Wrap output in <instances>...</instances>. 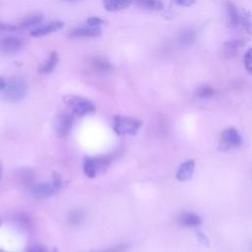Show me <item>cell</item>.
Masks as SVG:
<instances>
[{
    "label": "cell",
    "instance_id": "obj_18",
    "mask_svg": "<svg viewBox=\"0 0 252 252\" xmlns=\"http://www.w3.org/2000/svg\"><path fill=\"white\" fill-rule=\"evenodd\" d=\"M92 66L95 71H97L99 73H108L112 69L111 64L108 61L101 59V58H96V59L93 60Z\"/></svg>",
    "mask_w": 252,
    "mask_h": 252
},
{
    "label": "cell",
    "instance_id": "obj_27",
    "mask_svg": "<svg viewBox=\"0 0 252 252\" xmlns=\"http://www.w3.org/2000/svg\"><path fill=\"white\" fill-rule=\"evenodd\" d=\"M16 30V27L10 24H6V23H0V32H13Z\"/></svg>",
    "mask_w": 252,
    "mask_h": 252
},
{
    "label": "cell",
    "instance_id": "obj_1",
    "mask_svg": "<svg viewBox=\"0 0 252 252\" xmlns=\"http://www.w3.org/2000/svg\"><path fill=\"white\" fill-rule=\"evenodd\" d=\"M28 92V85L23 78L13 77L7 81L3 90V96L8 101H19L23 99Z\"/></svg>",
    "mask_w": 252,
    "mask_h": 252
},
{
    "label": "cell",
    "instance_id": "obj_24",
    "mask_svg": "<svg viewBox=\"0 0 252 252\" xmlns=\"http://www.w3.org/2000/svg\"><path fill=\"white\" fill-rule=\"evenodd\" d=\"M87 23L90 25V26H94V27H98L99 25H101L103 23V20L98 18V17H92V18H89L87 20Z\"/></svg>",
    "mask_w": 252,
    "mask_h": 252
},
{
    "label": "cell",
    "instance_id": "obj_32",
    "mask_svg": "<svg viewBox=\"0 0 252 252\" xmlns=\"http://www.w3.org/2000/svg\"><path fill=\"white\" fill-rule=\"evenodd\" d=\"M0 225H1V220H0Z\"/></svg>",
    "mask_w": 252,
    "mask_h": 252
},
{
    "label": "cell",
    "instance_id": "obj_30",
    "mask_svg": "<svg viewBox=\"0 0 252 252\" xmlns=\"http://www.w3.org/2000/svg\"><path fill=\"white\" fill-rule=\"evenodd\" d=\"M6 84H7V81H6L3 77L0 76V90H1V91H3V90L5 89Z\"/></svg>",
    "mask_w": 252,
    "mask_h": 252
},
{
    "label": "cell",
    "instance_id": "obj_26",
    "mask_svg": "<svg viewBox=\"0 0 252 252\" xmlns=\"http://www.w3.org/2000/svg\"><path fill=\"white\" fill-rule=\"evenodd\" d=\"M82 214L80 212H74L71 216H70V221L72 223H79L82 220Z\"/></svg>",
    "mask_w": 252,
    "mask_h": 252
},
{
    "label": "cell",
    "instance_id": "obj_14",
    "mask_svg": "<svg viewBox=\"0 0 252 252\" xmlns=\"http://www.w3.org/2000/svg\"><path fill=\"white\" fill-rule=\"evenodd\" d=\"M179 222L184 226H197L201 223V219L194 213L185 212L179 216Z\"/></svg>",
    "mask_w": 252,
    "mask_h": 252
},
{
    "label": "cell",
    "instance_id": "obj_25",
    "mask_svg": "<svg viewBox=\"0 0 252 252\" xmlns=\"http://www.w3.org/2000/svg\"><path fill=\"white\" fill-rule=\"evenodd\" d=\"M197 237H198V239H199V241H200L201 244H203L204 246H207V247L210 246L209 238H208L204 233H202L201 231H199V232L197 233Z\"/></svg>",
    "mask_w": 252,
    "mask_h": 252
},
{
    "label": "cell",
    "instance_id": "obj_9",
    "mask_svg": "<svg viewBox=\"0 0 252 252\" xmlns=\"http://www.w3.org/2000/svg\"><path fill=\"white\" fill-rule=\"evenodd\" d=\"M63 27H64V23L63 22H59V21L50 22V23H47L46 25H43L41 27H38V28L34 29L31 32V35L34 36V37H39V36L47 35L49 33H52V32H55L57 31L61 30Z\"/></svg>",
    "mask_w": 252,
    "mask_h": 252
},
{
    "label": "cell",
    "instance_id": "obj_22",
    "mask_svg": "<svg viewBox=\"0 0 252 252\" xmlns=\"http://www.w3.org/2000/svg\"><path fill=\"white\" fill-rule=\"evenodd\" d=\"M240 21L242 22L243 28L249 32H252V17L248 13H244V15L240 16Z\"/></svg>",
    "mask_w": 252,
    "mask_h": 252
},
{
    "label": "cell",
    "instance_id": "obj_28",
    "mask_svg": "<svg viewBox=\"0 0 252 252\" xmlns=\"http://www.w3.org/2000/svg\"><path fill=\"white\" fill-rule=\"evenodd\" d=\"M175 4L183 7H190L195 3V0H172Z\"/></svg>",
    "mask_w": 252,
    "mask_h": 252
},
{
    "label": "cell",
    "instance_id": "obj_21",
    "mask_svg": "<svg viewBox=\"0 0 252 252\" xmlns=\"http://www.w3.org/2000/svg\"><path fill=\"white\" fill-rule=\"evenodd\" d=\"M215 94V91L212 87L208 86V85H203L201 87H199L196 90V95L200 98H208L213 96Z\"/></svg>",
    "mask_w": 252,
    "mask_h": 252
},
{
    "label": "cell",
    "instance_id": "obj_10",
    "mask_svg": "<svg viewBox=\"0 0 252 252\" xmlns=\"http://www.w3.org/2000/svg\"><path fill=\"white\" fill-rule=\"evenodd\" d=\"M195 169V161L193 159H188L184 161L178 168L176 172V179L179 181H187L189 180Z\"/></svg>",
    "mask_w": 252,
    "mask_h": 252
},
{
    "label": "cell",
    "instance_id": "obj_13",
    "mask_svg": "<svg viewBox=\"0 0 252 252\" xmlns=\"http://www.w3.org/2000/svg\"><path fill=\"white\" fill-rule=\"evenodd\" d=\"M131 0H103L104 9L108 12H116L127 8Z\"/></svg>",
    "mask_w": 252,
    "mask_h": 252
},
{
    "label": "cell",
    "instance_id": "obj_16",
    "mask_svg": "<svg viewBox=\"0 0 252 252\" xmlns=\"http://www.w3.org/2000/svg\"><path fill=\"white\" fill-rule=\"evenodd\" d=\"M195 37H196V33L192 29H184L182 30L179 34H178V41L181 45L184 46H188L191 45L194 41H195Z\"/></svg>",
    "mask_w": 252,
    "mask_h": 252
},
{
    "label": "cell",
    "instance_id": "obj_23",
    "mask_svg": "<svg viewBox=\"0 0 252 252\" xmlns=\"http://www.w3.org/2000/svg\"><path fill=\"white\" fill-rule=\"evenodd\" d=\"M244 66L248 73L252 74V48H249L244 55Z\"/></svg>",
    "mask_w": 252,
    "mask_h": 252
},
{
    "label": "cell",
    "instance_id": "obj_11",
    "mask_svg": "<svg viewBox=\"0 0 252 252\" xmlns=\"http://www.w3.org/2000/svg\"><path fill=\"white\" fill-rule=\"evenodd\" d=\"M101 34V30L98 27L89 26L75 29L70 32L71 37H96Z\"/></svg>",
    "mask_w": 252,
    "mask_h": 252
},
{
    "label": "cell",
    "instance_id": "obj_15",
    "mask_svg": "<svg viewBox=\"0 0 252 252\" xmlns=\"http://www.w3.org/2000/svg\"><path fill=\"white\" fill-rule=\"evenodd\" d=\"M57 63H58V54L55 51H52L49 54L46 61L44 62V64L39 68V73L40 74L51 73L54 70V68L56 67Z\"/></svg>",
    "mask_w": 252,
    "mask_h": 252
},
{
    "label": "cell",
    "instance_id": "obj_29",
    "mask_svg": "<svg viewBox=\"0 0 252 252\" xmlns=\"http://www.w3.org/2000/svg\"><path fill=\"white\" fill-rule=\"evenodd\" d=\"M29 252H49V251L42 246H34V247H32L29 250Z\"/></svg>",
    "mask_w": 252,
    "mask_h": 252
},
{
    "label": "cell",
    "instance_id": "obj_19",
    "mask_svg": "<svg viewBox=\"0 0 252 252\" xmlns=\"http://www.w3.org/2000/svg\"><path fill=\"white\" fill-rule=\"evenodd\" d=\"M43 20V16L40 14H32L27 16L20 24V27L22 28H29V27H32L35 26L39 23H41Z\"/></svg>",
    "mask_w": 252,
    "mask_h": 252
},
{
    "label": "cell",
    "instance_id": "obj_5",
    "mask_svg": "<svg viewBox=\"0 0 252 252\" xmlns=\"http://www.w3.org/2000/svg\"><path fill=\"white\" fill-rule=\"evenodd\" d=\"M109 162L110 159L105 157H100L96 158H86L84 161V172L88 177L94 178L96 175L98 168L106 166Z\"/></svg>",
    "mask_w": 252,
    "mask_h": 252
},
{
    "label": "cell",
    "instance_id": "obj_17",
    "mask_svg": "<svg viewBox=\"0 0 252 252\" xmlns=\"http://www.w3.org/2000/svg\"><path fill=\"white\" fill-rule=\"evenodd\" d=\"M245 44V41L243 39H230L224 42V54H235L238 48L243 46Z\"/></svg>",
    "mask_w": 252,
    "mask_h": 252
},
{
    "label": "cell",
    "instance_id": "obj_8",
    "mask_svg": "<svg viewBox=\"0 0 252 252\" xmlns=\"http://www.w3.org/2000/svg\"><path fill=\"white\" fill-rule=\"evenodd\" d=\"M24 45L23 39L15 36H8L0 39V49L5 53L18 52Z\"/></svg>",
    "mask_w": 252,
    "mask_h": 252
},
{
    "label": "cell",
    "instance_id": "obj_7",
    "mask_svg": "<svg viewBox=\"0 0 252 252\" xmlns=\"http://www.w3.org/2000/svg\"><path fill=\"white\" fill-rule=\"evenodd\" d=\"M58 189H59V186H57L54 182L38 183V184H35L32 188V194L35 198L42 199V198H47V197L53 195Z\"/></svg>",
    "mask_w": 252,
    "mask_h": 252
},
{
    "label": "cell",
    "instance_id": "obj_31",
    "mask_svg": "<svg viewBox=\"0 0 252 252\" xmlns=\"http://www.w3.org/2000/svg\"><path fill=\"white\" fill-rule=\"evenodd\" d=\"M1 176H2V164L0 162V178H1Z\"/></svg>",
    "mask_w": 252,
    "mask_h": 252
},
{
    "label": "cell",
    "instance_id": "obj_12",
    "mask_svg": "<svg viewBox=\"0 0 252 252\" xmlns=\"http://www.w3.org/2000/svg\"><path fill=\"white\" fill-rule=\"evenodd\" d=\"M224 8L227 17V25L230 28H235L240 22V15L235 7V5L230 1H225Z\"/></svg>",
    "mask_w": 252,
    "mask_h": 252
},
{
    "label": "cell",
    "instance_id": "obj_33",
    "mask_svg": "<svg viewBox=\"0 0 252 252\" xmlns=\"http://www.w3.org/2000/svg\"><path fill=\"white\" fill-rule=\"evenodd\" d=\"M0 252H3V251H0Z\"/></svg>",
    "mask_w": 252,
    "mask_h": 252
},
{
    "label": "cell",
    "instance_id": "obj_4",
    "mask_svg": "<svg viewBox=\"0 0 252 252\" xmlns=\"http://www.w3.org/2000/svg\"><path fill=\"white\" fill-rule=\"evenodd\" d=\"M53 125L56 133L61 137H65L66 135L69 134L73 126V116L65 112L59 113L55 117Z\"/></svg>",
    "mask_w": 252,
    "mask_h": 252
},
{
    "label": "cell",
    "instance_id": "obj_2",
    "mask_svg": "<svg viewBox=\"0 0 252 252\" xmlns=\"http://www.w3.org/2000/svg\"><path fill=\"white\" fill-rule=\"evenodd\" d=\"M113 129L120 135H135L142 125L140 120L126 116H115L113 118Z\"/></svg>",
    "mask_w": 252,
    "mask_h": 252
},
{
    "label": "cell",
    "instance_id": "obj_20",
    "mask_svg": "<svg viewBox=\"0 0 252 252\" xmlns=\"http://www.w3.org/2000/svg\"><path fill=\"white\" fill-rule=\"evenodd\" d=\"M136 3L149 10H160L162 8V3L159 0H136Z\"/></svg>",
    "mask_w": 252,
    "mask_h": 252
},
{
    "label": "cell",
    "instance_id": "obj_3",
    "mask_svg": "<svg viewBox=\"0 0 252 252\" xmlns=\"http://www.w3.org/2000/svg\"><path fill=\"white\" fill-rule=\"evenodd\" d=\"M64 101L77 115H86L95 110V106L91 100L79 95H65Z\"/></svg>",
    "mask_w": 252,
    "mask_h": 252
},
{
    "label": "cell",
    "instance_id": "obj_6",
    "mask_svg": "<svg viewBox=\"0 0 252 252\" xmlns=\"http://www.w3.org/2000/svg\"><path fill=\"white\" fill-rule=\"evenodd\" d=\"M242 144V138L240 134L234 128H227L221 135V148L222 150H228L230 148L238 147Z\"/></svg>",
    "mask_w": 252,
    "mask_h": 252
}]
</instances>
